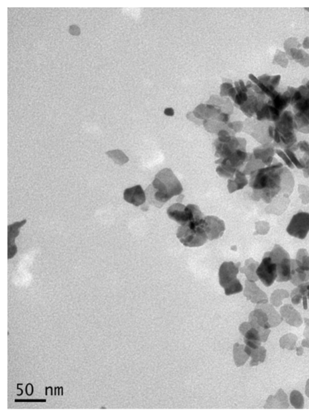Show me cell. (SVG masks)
Here are the masks:
<instances>
[{
  "instance_id": "1",
  "label": "cell",
  "mask_w": 309,
  "mask_h": 417,
  "mask_svg": "<svg viewBox=\"0 0 309 417\" xmlns=\"http://www.w3.org/2000/svg\"><path fill=\"white\" fill-rule=\"evenodd\" d=\"M250 186L255 191L256 198H261L269 204L280 193L290 195L294 186V180L289 169L277 162L254 171Z\"/></svg>"
},
{
  "instance_id": "2",
  "label": "cell",
  "mask_w": 309,
  "mask_h": 417,
  "mask_svg": "<svg viewBox=\"0 0 309 417\" xmlns=\"http://www.w3.org/2000/svg\"><path fill=\"white\" fill-rule=\"evenodd\" d=\"M182 187L172 171L164 168L159 172L152 185L146 189L150 204L161 208L168 201L182 192Z\"/></svg>"
},
{
  "instance_id": "3",
  "label": "cell",
  "mask_w": 309,
  "mask_h": 417,
  "mask_svg": "<svg viewBox=\"0 0 309 417\" xmlns=\"http://www.w3.org/2000/svg\"><path fill=\"white\" fill-rule=\"evenodd\" d=\"M201 221L192 222L180 225L177 229L176 236L180 243L188 247L203 246L207 241V236L201 226Z\"/></svg>"
},
{
  "instance_id": "4",
  "label": "cell",
  "mask_w": 309,
  "mask_h": 417,
  "mask_svg": "<svg viewBox=\"0 0 309 417\" xmlns=\"http://www.w3.org/2000/svg\"><path fill=\"white\" fill-rule=\"evenodd\" d=\"M240 264V263L234 264L232 262H224L220 267L219 283L224 288L226 295H233L243 290V286L237 278Z\"/></svg>"
},
{
  "instance_id": "5",
  "label": "cell",
  "mask_w": 309,
  "mask_h": 417,
  "mask_svg": "<svg viewBox=\"0 0 309 417\" xmlns=\"http://www.w3.org/2000/svg\"><path fill=\"white\" fill-rule=\"evenodd\" d=\"M294 129H296L294 115L289 111L284 112L278 121L275 122V130L280 136L279 146L286 149L291 148L295 143L296 139Z\"/></svg>"
},
{
  "instance_id": "6",
  "label": "cell",
  "mask_w": 309,
  "mask_h": 417,
  "mask_svg": "<svg viewBox=\"0 0 309 417\" xmlns=\"http://www.w3.org/2000/svg\"><path fill=\"white\" fill-rule=\"evenodd\" d=\"M168 216L180 225H184L192 222H200L204 219L200 208L197 205L190 204L185 206L177 203L172 205L167 210Z\"/></svg>"
},
{
  "instance_id": "7",
  "label": "cell",
  "mask_w": 309,
  "mask_h": 417,
  "mask_svg": "<svg viewBox=\"0 0 309 417\" xmlns=\"http://www.w3.org/2000/svg\"><path fill=\"white\" fill-rule=\"evenodd\" d=\"M277 265L278 282H284L291 280V260L289 254L279 245H275L271 252L267 253Z\"/></svg>"
},
{
  "instance_id": "8",
  "label": "cell",
  "mask_w": 309,
  "mask_h": 417,
  "mask_svg": "<svg viewBox=\"0 0 309 417\" xmlns=\"http://www.w3.org/2000/svg\"><path fill=\"white\" fill-rule=\"evenodd\" d=\"M240 332L244 337V341L247 346L257 349L261 346L262 342L267 341L271 330L253 326L250 323H244L239 328Z\"/></svg>"
},
{
  "instance_id": "9",
  "label": "cell",
  "mask_w": 309,
  "mask_h": 417,
  "mask_svg": "<svg viewBox=\"0 0 309 417\" xmlns=\"http://www.w3.org/2000/svg\"><path fill=\"white\" fill-rule=\"evenodd\" d=\"M290 161L298 168H304L305 177L309 176V144L302 142L291 149H285Z\"/></svg>"
},
{
  "instance_id": "10",
  "label": "cell",
  "mask_w": 309,
  "mask_h": 417,
  "mask_svg": "<svg viewBox=\"0 0 309 417\" xmlns=\"http://www.w3.org/2000/svg\"><path fill=\"white\" fill-rule=\"evenodd\" d=\"M247 157L245 152L237 149L221 161L222 166L217 168V171L223 177H232L236 168L242 165Z\"/></svg>"
},
{
  "instance_id": "11",
  "label": "cell",
  "mask_w": 309,
  "mask_h": 417,
  "mask_svg": "<svg viewBox=\"0 0 309 417\" xmlns=\"http://www.w3.org/2000/svg\"><path fill=\"white\" fill-rule=\"evenodd\" d=\"M256 274L266 287L271 286L277 278V265L270 256L265 254L262 262L256 269Z\"/></svg>"
},
{
  "instance_id": "12",
  "label": "cell",
  "mask_w": 309,
  "mask_h": 417,
  "mask_svg": "<svg viewBox=\"0 0 309 417\" xmlns=\"http://www.w3.org/2000/svg\"><path fill=\"white\" fill-rule=\"evenodd\" d=\"M309 231V213L299 212L293 216L287 228V232L293 237L304 239Z\"/></svg>"
},
{
  "instance_id": "13",
  "label": "cell",
  "mask_w": 309,
  "mask_h": 417,
  "mask_svg": "<svg viewBox=\"0 0 309 417\" xmlns=\"http://www.w3.org/2000/svg\"><path fill=\"white\" fill-rule=\"evenodd\" d=\"M201 224L208 239L211 241L221 237L225 230L224 222L215 216L204 217Z\"/></svg>"
},
{
  "instance_id": "14",
  "label": "cell",
  "mask_w": 309,
  "mask_h": 417,
  "mask_svg": "<svg viewBox=\"0 0 309 417\" xmlns=\"http://www.w3.org/2000/svg\"><path fill=\"white\" fill-rule=\"evenodd\" d=\"M124 199L128 203L139 207L145 204L146 197L142 186L138 185L125 190Z\"/></svg>"
},
{
  "instance_id": "15",
  "label": "cell",
  "mask_w": 309,
  "mask_h": 417,
  "mask_svg": "<svg viewBox=\"0 0 309 417\" xmlns=\"http://www.w3.org/2000/svg\"><path fill=\"white\" fill-rule=\"evenodd\" d=\"M26 220L17 222L8 226V259L13 258L17 253V248L15 244V239L20 234L19 229L25 224Z\"/></svg>"
},
{
  "instance_id": "16",
  "label": "cell",
  "mask_w": 309,
  "mask_h": 417,
  "mask_svg": "<svg viewBox=\"0 0 309 417\" xmlns=\"http://www.w3.org/2000/svg\"><path fill=\"white\" fill-rule=\"evenodd\" d=\"M248 299L255 303H266L268 302V297L262 290L256 286L255 283L246 282V287L244 292Z\"/></svg>"
},
{
  "instance_id": "17",
  "label": "cell",
  "mask_w": 309,
  "mask_h": 417,
  "mask_svg": "<svg viewBox=\"0 0 309 417\" xmlns=\"http://www.w3.org/2000/svg\"><path fill=\"white\" fill-rule=\"evenodd\" d=\"M274 149V146L266 145L263 148L255 149V155L256 159H261L265 165H269L273 161Z\"/></svg>"
},
{
  "instance_id": "18",
  "label": "cell",
  "mask_w": 309,
  "mask_h": 417,
  "mask_svg": "<svg viewBox=\"0 0 309 417\" xmlns=\"http://www.w3.org/2000/svg\"><path fill=\"white\" fill-rule=\"evenodd\" d=\"M244 351L246 352L249 356L252 358V361L251 362L250 366H255L258 365L259 363H264L265 358L266 351L264 347L260 346L257 349H252L246 346L244 348Z\"/></svg>"
},
{
  "instance_id": "19",
  "label": "cell",
  "mask_w": 309,
  "mask_h": 417,
  "mask_svg": "<svg viewBox=\"0 0 309 417\" xmlns=\"http://www.w3.org/2000/svg\"><path fill=\"white\" fill-rule=\"evenodd\" d=\"M237 171L236 178L234 181H228V190L230 193L243 189L248 184V181L244 174L239 171Z\"/></svg>"
},
{
  "instance_id": "20",
  "label": "cell",
  "mask_w": 309,
  "mask_h": 417,
  "mask_svg": "<svg viewBox=\"0 0 309 417\" xmlns=\"http://www.w3.org/2000/svg\"><path fill=\"white\" fill-rule=\"evenodd\" d=\"M249 355L244 351V346L235 343L234 346V358L237 367L243 366L249 360Z\"/></svg>"
},
{
  "instance_id": "21",
  "label": "cell",
  "mask_w": 309,
  "mask_h": 417,
  "mask_svg": "<svg viewBox=\"0 0 309 417\" xmlns=\"http://www.w3.org/2000/svg\"><path fill=\"white\" fill-rule=\"evenodd\" d=\"M106 154L109 156L110 158L113 159L115 163L119 165H123L129 160L125 153L119 150H115V151H108L106 152Z\"/></svg>"
},
{
  "instance_id": "22",
  "label": "cell",
  "mask_w": 309,
  "mask_h": 417,
  "mask_svg": "<svg viewBox=\"0 0 309 417\" xmlns=\"http://www.w3.org/2000/svg\"><path fill=\"white\" fill-rule=\"evenodd\" d=\"M290 403L295 408L301 409L304 406V398L302 395L297 391H293L290 397Z\"/></svg>"
},
{
  "instance_id": "23",
  "label": "cell",
  "mask_w": 309,
  "mask_h": 417,
  "mask_svg": "<svg viewBox=\"0 0 309 417\" xmlns=\"http://www.w3.org/2000/svg\"><path fill=\"white\" fill-rule=\"evenodd\" d=\"M283 338L287 340V342L280 339V343L281 347L283 348L290 349V350L293 349V348H294V346H295L296 342L297 341V338H296V336L293 335V334H287V335L284 336Z\"/></svg>"
},
{
  "instance_id": "24",
  "label": "cell",
  "mask_w": 309,
  "mask_h": 417,
  "mask_svg": "<svg viewBox=\"0 0 309 417\" xmlns=\"http://www.w3.org/2000/svg\"><path fill=\"white\" fill-rule=\"evenodd\" d=\"M277 154L280 156L281 158L283 159L284 161L286 162V163L288 166L290 168H293V165L292 164V162L290 161V159H289V157L286 155L285 153L283 152L280 151V150H276L275 151Z\"/></svg>"
},
{
  "instance_id": "25",
  "label": "cell",
  "mask_w": 309,
  "mask_h": 417,
  "mask_svg": "<svg viewBox=\"0 0 309 417\" xmlns=\"http://www.w3.org/2000/svg\"><path fill=\"white\" fill-rule=\"evenodd\" d=\"M70 32L73 35L78 36L80 35L81 30L78 26H72L70 28Z\"/></svg>"
},
{
  "instance_id": "26",
  "label": "cell",
  "mask_w": 309,
  "mask_h": 417,
  "mask_svg": "<svg viewBox=\"0 0 309 417\" xmlns=\"http://www.w3.org/2000/svg\"><path fill=\"white\" fill-rule=\"evenodd\" d=\"M26 392L27 395L31 396L33 394V386L32 383H28L26 387Z\"/></svg>"
},
{
  "instance_id": "27",
  "label": "cell",
  "mask_w": 309,
  "mask_h": 417,
  "mask_svg": "<svg viewBox=\"0 0 309 417\" xmlns=\"http://www.w3.org/2000/svg\"><path fill=\"white\" fill-rule=\"evenodd\" d=\"M46 402V400H15V402Z\"/></svg>"
},
{
  "instance_id": "28",
  "label": "cell",
  "mask_w": 309,
  "mask_h": 417,
  "mask_svg": "<svg viewBox=\"0 0 309 417\" xmlns=\"http://www.w3.org/2000/svg\"><path fill=\"white\" fill-rule=\"evenodd\" d=\"M165 114L167 115L172 116L174 114L173 110L172 108H167L165 110Z\"/></svg>"
},
{
  "instance_id": "29",
  "label": "cell",
  "mask_w": 309,
  "mask_h": 417,
  "mask_svg": "<svg viewBox=\"0 0 309 417\" xmlns=\"http://www.w3.org/2000/svg\"><path fill=\"white\" fill-rule=\"evenodd\" d=\"M302 345L305 346V347H309V340L304 339L302 342Z\"/></svg>"
},
{
  "instance_id": "30",
  "label": "cell",
  "mask_w": 309,
  "mask_h": 417,
  "mask_svg": "<svg viewBox=\"0 0 309 417\" xmlns=\"http://www.w3.org/2000/svg\"><path fill=\"white\" fill-rule=\"evenodd\" d=\"M305 323H307V326L309 327V320H307V319H305ZM304 336L306 337V338H309V332L304 334Z\"/></svg>"
},
{
  "instance_id": "31",
  "label": "cell",
  "mask_w": 309,
  "mask_h": 417,
  "mask_svg": "<svg viewBox=\"0 0 309 417\" xmlns=\"http://www.w3.org/2000/svg\"><path fill=\"white\" fill-rule=\"evenodd\" d=\"M296 350H297L298 355H301L302 353H303V349H302L301 347L297 348V349H296Z\"/></svg>"
},
{
  "instance_id": "32",
  "label": "cell",
  "mask_w": 309,
  "mask_h": 417,
  "mask_svg": "<svg viewBox=\"0 0 309 417\" xmlns=\"http://www.w3.org/2000/svg\"><path fill=\"white\" fill-rule=\"evenodd\" d=\"M306 395H307L308 397H309V380H308L307 383Z\"/></svg>"
},
{
  "instance_id": "33",
  "label": "cell",
  "mask_w": 309,
  "mask_h": 417,
  "mask_svg": "<svg viewBox=\"0 0 309 417\" xmlns=\"http://www.w3.org/2000/svg\"><path fill=\"white\" fill-rule=\"evenodd\" d=\"M21 384H22V383H21ZM21 384H20V383H18V384L17 385V389H20V390L21 391V394H17L18 396H21V395H23V391L22 390V389H21L19 388V385H21Z\"/></svg>"
},
{
  "instance_id": "34",
  "label": "cell",
  "mask_w": 309,
  "mask_h": 417,
  "mask_svg": "<svg viewBox=\"0 0 309 417\" xmlns=\"http://www.w3.org/2000/svg\"><path fill=\"white\" fill-rule=\"evenodd\" d=\"M60 388H61V387H60V388L58 387V395H60V391H59V389H60Z\"/></svg>"
},
{
  "instance_id": "35",
  "label": "cell",
  "mask_w": 309,
  "mask_h": 417,
  "mask_svg": "<svg viewBox=\"0 0 309 417\" xmlns=\"http://www.w3.org/2000/svg\"><path fill=\"white\" fill-rule=\"evenodd\" d=\"M56 389H57V387L55 388V392H54V395H56Z\"/></svg>"
},
{
  "instance_id": "36",
  "label": "cell",
  "mask_w": 309,
  "mask_h": 417,
  "mask_svg": "<svg viewBox=\"0 0 309 417\" xmlns=\"http://www.w3.org/2000/svg\"><path fill=\"white\" fill-rule=\"evenodd\" d=\"M307 299H309V293H308V295H307Z\"/></svg>"
}]
</instances>
